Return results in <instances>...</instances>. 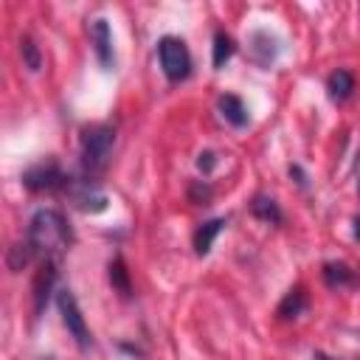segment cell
<instances>
[{"label":"cell","instance_id":"277c9868","mask_svg":"<svg viewBox=\"0 0 360 360\" xmlns=\"http://www.w3.org/2000/svg\"><path fill=\"white\" fill-rule=\"evenodd\" d=\"M158 59L169 82H183L191 73V53L180 37H163L158 42Z\"/></svg>","mask_w":360,"mask_h":360},{"label":"cell","instance_id":"5b68a950","mask_svg":"<svg viewBox=\"0 0 360 360\" xmlns=\"http://www.w3.org/2000/svg\"><path fill=\"white\" fill-rule=\"evenodd\" d=\"M56 307H59L62 323L68 326V332H70V338L76 340V346H79V349H90V329H87L84 315H82V309H79V304H76V295H73L68 287L56 290Z\"/></svg>","mask_w":360,"mask_h":360},{"label":"cell","instance_id":"9c48e42d","mask_svg":"<svg viewBox=\"0 0 360 360\" xmlns=\"http://www.w3.org/2000/svg\"><path fill=\"white\" fill-rule=\"evenodd\" d=\"M219 112H222V118L231 124V127H236V129H242V127H248V121H250V115H248V107H245V101L239 98V96H233V93H225V96H219Z\"/></svg>","mask_w":360,"mask_h":360},{"label":"cell","instance_id":"7402d4cb","mask_svg":"<svg viewBox=\"0 0 360 360\" xmlns=\"http://www.w3.org/2000/svg\"><path fill=\"white\" fill-rule=\"evenodd\" d=\"M312 360H332V357H326L323 352H315V357H312Z\"/></svg>","mask_w":360,"mask_h":360},{"label":"cell","instance_id":"52a82bcc","mask_svg":"<svg viewBox=\"0 0 360 360\" xmlns=\"http://www.w3.org/2000/svg\"><path fill=\"white\" fill-rule=\"evenodd\" d=\"M90 42H93V51H96V59L104 70H110L115 65V53H112V31H110V22L104 17L93 20L90 22Z\"/></svg>","mask_w":360,"mask_h":360},{"label":"cell","instance_id":"603a6c76","mask_svg":"<svg viewBox=\"0 0 360 360\" xmlns=\"http://www.w3.org/2000/svg\"><path fill=\"white\" fill-rule=\"evenodd\" d=\"M357 191H360V183H357Z\"/></svg>","mask_w":360,"mask_h":360},{"label":"cell","instance_id":"2e32d148","mask_svg":"<svg viewBox=\"0 0 360 360\" xmlns=\"http://www.w3.org/2000/svg\"><path fill=\"white\" fill-rule=\"evenodd\" d=\"M110 284H112V290H118L124 298H129V295H132L129 270H127V264H124L121 259H112V262H110Z\"/></svg>","mask_w":360,"mask_h":360},{"label":"cell","instance_id":"30bf717a","mask_svg":"<svg viewBox=\"0 0 360 360\" xmlns=\"http://www.w3.org/2000/svg\"><path fill=\"white\" fill-rule=\"evenodd\" d=\"M307 307H309L307 290H304V287H292V290H287V295H284L281 304L276 307V315H278L281 321H292V318L304 315Z\"/></svg>","mask_w":360,"mask_h":360},{"label":"cell","instance_id":"ba28073f","mask_svg":"<svg viewBox=\"0 0 360 360\" xmlns=\"http://www.w3.org/2000/svg\"><path fill=\"white\" fill-rule=\"evenodd\" d=\"M53 281H56V264H53V259H45L39 273H37V278H34V312L45 309Z\"/></svg>","mask_w":360,"mask_h":360},{"label":"cell","instance_id":"9a60e30c","mask_svg":"<svg viewBox=\"0 0 360 360\" xmlns=\"http://www.w3.org/2000/svg\"><path fill=\"white\" fill-rule=\"evenodd\" d=\"M323 281L329 287H346V284L354 281V270L343 262H326L323 264Z\"/></svg>","mask_w":360,"mask_h":360},{"label":"cell","instance_id":"8fae6325","mask_svg":"<svg viewBox=\"0 0 360 360\" xmlns=\"http://www.w3.org/2000/svg\"><path fill=\"white\" fill-rule=\"evenodd\" d=\"M326 90H329V98H332L335 104H343V101L352 96V90H354V76H352V70H346V68L332 70L329 79H326Z\"/></svg>","mask_w":360,"mask_h":360},{"label":"cell","instance_id":"e0dca14e","mask_svg":"<svg viewBox=\"0 0 360 360\" xmlns=\"http://www.w3.org/2000/svg\"><path fill=\"white\" fill-rule=\"evenodd\" d=\"M233 39H231V34H225V31H217L214 34V70H219L231 56H233Z\"/></svg>","mask_w":360,"mask_h":360},{"label":"cell","instance_id":"ffe728a7","mask_svg":"<svg viewBox=\"0 0 360 360\" xmlns=\"http://www.w3.org/2000/svg\"><path fill=\"white\" fill-rule=\"evenodd\" d=\"M214 166H217V155H214L211 149H205V152H200V158H197V169L208 174V172H211Z\"/></svg>","mask_w":360,"mask_h":360},{"label":"cell","instance_id":"4fadbf2b","mask_svg":"<svg viewBox=\"0 0 360 360\" xmlns=\"http://www.w3.org/2000/svg\"><path fill=\"white\" fill-rule=\"evenodd\" d=\"M250 214H253L256 219H262V222H270V225H278V222L284 219L278 202H276L273 197H264V194H256V197L250 200Z\"/></svg>","mask_w":360,"mask_h":360},{"label":"cell","instance_id":"d6986e66","mask_svg":"<svg viewBox=\"0 0 360 360\" xmlns=\"http://www.w3.org/2000/svg\"><path fill=\"white\" fill-rule=\"evenodd\" d=\"M31 256H34V250L28 248V242H17V245H11V250H8V267L17 273V270H22V267L31 262Z\"/></svg>","mask_w":360,"mask_h":360},{"label":"cell","instance_id":"7c38bea8","mask_svg":"<svg viewBox=\"0 0 360 360\" xmlns=\"http://www.w3.org/2000/svg\"><path fill=\"white\" fill-rule=\"evenodd\" d=\"M222 228H225V219H222V217L202 222V225L194 231V253H197V256H205V253L211 250L214 239L222 233Z\"/></svg>","mask_w":360,"mask_h":360},{"label":"cell","instance_id":"7a4b0ae2","mask_svg":"<svg viewBox=\"0 0 360 360\" xmlns=\"http://www.w3.org/2000/svg\"><path fill=\"white\" fill-rule=\"evenodd\" d=\"M115 146V129L110 124H90L82 129V172L87 180L101 174L110 166Z\"/></svg>","mask_w":360,"mask_h":360},{"label":"cell","instance_id":"44dd1931","mask_svg":"<svg viewBox=\"0 0 360 360\" xmlns=\"http://www.w3.org/2000/svg\"><path fill=\"white\" fill-rule=\"evenodd\" d=\"M188 197H191L194 202H202V205H205V202H208V197H211V188H208V186H200V183H194Z\"/></svg>","mask_w":360,"mask_h":360},{"label":"cell","instance_id":"ac0fdd59","mask_svg":"<svg viewBox=\"0 0 360 360\" xmlns=\"http://www.w3.org/2000/svg\"><path fill=\"white\" fill-rule=\"evenodd\" d=\"M20 56H22V65H25L31 73H37V70L42 68V53H39V45H37L31 37H22V39H20Z\"/></svg>","mask_w":360,"mask_h":360},{"label":"cell","instance_id":"8992f818","mask_svg":"<svg viewBox=\"0 0 360 360\" xmlns=\"http://www.w3.org/2000/svg\"><path fill=\"white\" fill-rule=\"evenodd\" d=\"M70 191V200L79 211H87V214H98L107 208V194L98 191V186L93 180H70L68 186Z\"/></svg>","mask_w":360,"mask_h":360},{"label":"cell","instance_id":"3957f363","mask_svg":"<svg viewBox=\"0 0 360 360\" xmlns=\"http://www.w3.org/2000/svg\"><path fill=\"white\" fill-rule=\"evenodd\" d=\"M22 186L34 194H42V191L53 194V191H68L70 177L62 172L56 158H42V160H37L34 166H28L22 172Z\"/></svg>","mask_w":360,"mask_h":360},{"label":"cell","instance_id":"6da1fadb","mask_svg":"<svg viewBox=\"0 0 360 360\" xmlns=\"http://www.w3.org/2000/svg\"><path fill=\"white\" fill-rule=\"evenodd\" d=\"M25 242L34 250V256L56 259L65 250H70L73 231H70V225H68V219H65L62 211H56V208H39L31 217V222H28Z\"/></svg>","mask_w":360,"mask_h":360},{"label":"cell","instance_id":"5bb4252c","mask_svg":"<svg viewBox=\"0 0 360 360\" xmlns=\"http://www.w3.org/2000/svg\"><path fill=\"white\" fill-rule=\"evenodd\" d=\"M276 53H278L276 39H273L267 31H256V34H253V59H256L259 65H270V62L276 59Z\"/></svg>","mask_w":360,"mask_h":360}]
</instances>
